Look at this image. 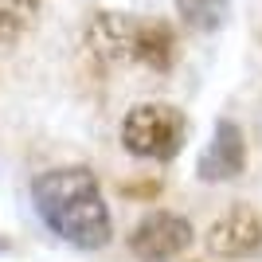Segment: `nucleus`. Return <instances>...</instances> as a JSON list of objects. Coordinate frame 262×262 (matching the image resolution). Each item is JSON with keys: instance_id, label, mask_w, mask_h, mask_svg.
<instances>
[{"instance_id": "obj_2", "label": "nucleus", "mask_w": 262, "mask_h": 262, "mask_svg": "<svg viewBox=\"0 0 262 262\" xmlns=\"http://www.w3.org/2000/svg\"><path fill=\"white\" fill-rule=\"evenodd\" d=\"M188 141V118L168 102H141L121 118V149L137 161L168 164Z\"/></svg>"}, {"instance_id": "obj_4", "label": "nucleus", "mask_w": 262, "mask_h": 262, "mask_svg": "<svg viewBox=\"0 0 262 262\" xmlns=\"http://www.w3.org/2000/svg\"><path fill=\"white\" fill-rule=\"evenodd\" d=\"M208 254L223 262H239V258H254L262 254V215L251 204H235L215 219L204 235Z\"/></svg>"}, {"instance_id": "obj_3", "label": "nucleus", "mask_w": 262, "mask_h": 262, "mask_svg": "<svg viewBox=\"0 0 262 262\" xmlns=\"http://www.w3.org/2000/svg\"><path fill=\"white\" fill-rule=\"evenodd\" d=\"M196 243V231L176 211H149V215L129 231V254L137 262H172Z\"/></svg>"}, {"instance_id": "obj_7", "label": "nucleus", "mask_w": 262, "mask_h": 262, "mask_svg": "<svg viewBox=\"0 0 262 262\" xmlns=\"http://www.w3.org/2000/svg\"><path fill=\"white\" fill-rule=\"evenodd\" d=\"M176 63V32L164 20H137V35H133V67H145L153 75L172 71Z\"/></svg>"}, {"instance_id": "obj_9", "label": "nucleus", "mask_w": 262, "mask_h": 262, "mask_svg": "<svg viewBox=\"0 0 262 262\" xmlns=\"http://www.w3.org/2000/svg\"><path fill=\"white\" fill-rule=\"evenodd\" d=\"M39 16V0H0V43H16Z\"/></svg>"}, {"instance_id": "obj_10", "label": "nucleus", "mask_w": 262, "mask_h": 262, "mask_svg": "<svg viewBox=\"0 0 262 262\" xmlns=\"http://www.w3.org/2000/svg\"><path fill=\"white\" fill-rule=\"evenodd\" d=\"M4 251H8V243H4V239H0V254H4Z\"/></svg>"}, {"instance_id": "obj_1", "label": "nucleus", "mask_w": 262, "mask_h": 262, "mask_svg": "<svg viewBox=\"0 0 262 262\" xmlns=\"http://www.w3.org/2000/svg\"><path fill=\"white\" fill-rule=\"evenodd\" d=\"M32 208L55 239L75 251H102L114 239V215L94 168L55 164L32 180Z\"/></svg>"}, {"instance_id": "obj_8", "label": "nucleus", "mask_w": 262, "mask_h": 262, "mask_svg": "<svg viewBox=\"0 0 262 262\" xmlns=\"http://www.w3.org/2000/svg\"><path fill=\"white\" fill-rule=\"evenodd\" d=\"M176 16H180L184 28H192L200 35H211L227 24L231 0H176Z\"/></svg>"}, {"instance_id": "obj_5", "label": "nucleus", "mask_w": 262, "mask_h": 262, "mask_svg": "<svg viewBox=\"0 0 262 262\" xmlns=\"http://www.w3.org/2000/svg\"><path fill=\"white\" fill-rule=\"evenodd\" d=\"M247 172V137L235 118H219L211 129V141L196 161V176L204 184H227Z\"/></svg>"}, {"instance_id": "obj_6", "label": "nucleus", "mask_w": 262, "mask_h": 262, "mask_svg": "<svg viewBox=\"0 0 262 262\" xmlns=\"http://www.w3.org/2000/svg\"><path fill=\"white\" fill-rule=\"evenodd\" d=\"M137 20L141 16H125V12H94L82 32L86 51L106 67L133 63V35H137Z\"/></svg>"}]
</instances>
